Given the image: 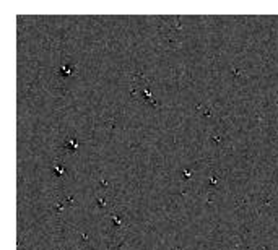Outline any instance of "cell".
Wrapping results in <instances>:
<instances>
[{
    "label": "cell",
    "instance_id": "obj_1",
    "mask_svg": "<svg viewBox=\"0 0 278 250\" xmlns=\"http://www.w3.org/2000/svg\"><path fill=\"white\" fill-rule=\"evenodd\" d=\"M142 93H143V97H145V101H147L148 104H151V106H155V104H156V101L151 97V93H150V89L143 88V89H142Z\"/></svg>",
    "mask_w": 278,
    "mask_h": 250
},
{
    "label": "cell",
    "instance_id": "obj_2",
    "mask_svg": "<svg viewBox=\"0 0 278 250\" xmlns=\"http://www.w3.org/2000/svg\"><path fill=\"white\" fill-rule=\"evenodd\" d=\"M65 146L70 148V149H77L78 141H77V140H73V138H67V140H65Z\"/></svg>",
    "mask_w": 278,
    "mask_h": 250
},
{
    "label": "cell",
    "instance_id": "obj_3",
    "mask_svg": "<svg viewBox=\"0 0 278 250\" xmlns=\"http://www.w3.org/2000/svg\"><path fill=\"white\" fill-rule=\"evenodd\" d=\"M60 72H62V75H70L72 68H70V67H67V65H62V68H60Z\"/></svg>",
    "mask_w": 278,
    "mask_h": 250
},
{
    "label": "cell",
    "instance_id": "obj_4",
    "mask_svg": "<svg viewBox=\"0 0 278 250\" xmlns=\"http://www.w3.org/2000/svg\"><path fill=\"white\" fill-rule=\"evenodd\" d=\"M54 170H55L57 174H64V172H65L64 166H59V164H54Z\"/></svg>",
    "mask_w": 278,
    "mask_h": 250
}]
</instances>
